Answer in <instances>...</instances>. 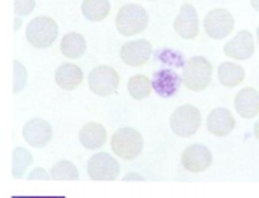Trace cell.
<instances>
[{
  "label": "cell",
  "mask_w": 259,
  "mask_h": 198,
  "mask_svg": "<svg viewBox=\"0 0 259 198\" xmlns=\"http://www.w3.org/2000/svg\"><path fill=\"white\" fill-rule=\"evenodd\" d=\"M147 25H149L147 11L139 4H126L117 11L116 28L119 30L121 35L132 37L142 33L147 28Z\"/></svg>",
  "instance_id": "cell-1"
},
{
  "label": "cell",
  "mask_w": 259,
  "mask_h": 198,
  "mask_svg": "<svg viewBox=\"0 0 259 198\" xmlns=\"http://www.w3.org/2000/svg\"><path fill=\"white\" fill-rule=\"evenodd\" d=\"M182 83L191 91H203L212 83V65L203 56L189 58L182 70Z\"/></svg>",
  "instance_id": "cell-2"
},
{
  "label": "cell",
  "mask_w": 259,
  "mask_h": 198,
  "mask_svg": "<svg viewBox=\"0 0 259 198\" xmlns=\"http://www.w3.org/2000/svg\"><path fill=\"white\" fill-rule=\"evenodd\" d=\"M112 151L123 160H135L144 149V139L135 128L123 127L114 132L110 139Z\"/></svg>",
  "instance_id": "cell-3"
},
{
  "label": "cell",
  "mask_w": 259,
  "mask_h": 198,
  "mask_svg": "<svg viewBox=\"0 0 259 198\" xmlns=\"http://www.w3.org/2000/svg\"><path fill=\"white\" fill-rule=\"evenodd\" d=\"M58 37V25L53 18L39 16L26 26V41L37 49L51 48Z\"/></svg>",
  "instance_id": "cell-4"
},
{
  "label": "cell",
  "mask_w": 259,
  "mask_h": 198,
  "mask_svg": "<svg viewBox=\"0 0 259 198\" xmlns=\"http://www.w3.org/2000/svg\"><path fill=\"white\" fill-rule=\"evenodd\" d=\"M119 72L107 65L95 67L90 72V77H88L90 90L98 97H109V95L116 93L117 88H119Z\"/></svg>",
  "instance_id": "cell-5"
},
{
  "label": "cell",
  "mask_w": 259,
  "mask_h": 198,
  "mask_svg": "<svg viewBox=\"0 0 259 198\" xmlns=\"http://www.w3.org/2000/svg\"><path fill=\"white\" fill-rule=\"evenodd\" d=\"M201 125L200 110L194 105H181L174 110L172 117H170V128L175 135L179 137H191L198 130Z\"/></svg>",
  "instance_id": "cell-6"
},
{
  "label": "cell",
  "mask_w": 259,
  "mask_h": 198,
  "mask_svg": "<svg viewBox=\"0 0 259 198\" xmlns=\"http://www.w3.org/2000/svg\"><path fill=\"white\" fill-rule=\"evenodd\" d=\"M119 170V162L109 153H97L88 162V176L93 181H116Z\"/></svg>",
  "instance_id": "cell-7"
},
{
  "label": "cell",
  "mask_w": 259,
  "mask_h": 198,
  "mask_svg": "<svg viewBox=\"0 0 259 198\" xmlns=\"http://www.w3.org/2000/svg\"><path fill=\"white\" fill-rule=\"evenodd\" d=\"M235 26V20L231 16L230 11L226 9H212L210 13L205 16L203 28L205 33L212 39H224L231 33Z\"/></svg>",
  "instance_id": "cell-8"
},
{
  "label": "cell",
  "mask_w": 259,
  "mask_h": 198,
  "mask_svg": "<svg viewBox=\"0 0 259 198\" xmlns=\"http://www.w3.org/2000/svg\"><path fill=\"white\" fill-rule=\"evenodd\" d=\"M181 163L188 172L200 174L205 172L212 165V153L203 144H191L184 149Z\"/></svg>",
  "instance_id": "cell-9"
},
{
  "label": "cell",
  "mask_w": 259,
  "mask_h": 198,
  "mask_svg": "<svg viewBox=\"0 0 259 198\" xmlns=\"http://www.w3.org/2000/svg\"><path fill=\"white\" fill-rule=\"evenodd\" d=\"M174 28L182 39H196L200 33V20L193 4H182L177 18L174 21Z\"/></svg>",
  "instance_id": "cell-10"
},
{
  "label": "cell",
  "mask_w": 259,
  "mask_h": 198,
  "mask_svg": "<svg viewBox=\"0 0 259 198\" xmlns=\"http://www.w3.org/2000/svg\"><path fill=\"white\" fill-rule=\"evenodd\" d=\"M23 137L32 147H46L53 139V127L46 120L33 117L28 120L23 127Z\"/></svg>",
  "instance_id": "cell-11"
},
{
  "label": "cell",
  "mask_w": 259,
  "mask_h": 198,
  "mask_svg": "<svg viewBox=\"0 0 259 198\" xmlns=\"http://www.w3.org/2000/svg\"><path fill=\"white\" fill-rule=\"evenodd\" d=\"M152 55V46L149 41L139 39L123 44L121 48V60L130 67H142Z\"/></svg>",
  "instance_id": "cell-12"
},
{
  "label": "cell",
  "mask_w": 259,
  "mask_h": 198,
  "mask_svg": "<svg viewBox=\"0 0 259 198\" xmlns=\"http://www.w3.org/2000/svg\"><path fill=\"white\" fill-rule=\"evenodd\" d=\"M223 51L228 58L249 60L250 56L254 55V39H252V35H250V32H247V30H240L230 43L224 44Z\"/></svg>",
  "instance_id": "cell-13"
},
{
  "label": "cell",
  "mask_w": 259,
  "mask_h": 198,
  "mask_svg": "<svg viewBox=\"0 0 259 198\" xmlns=\"http://www.w3.org/2000/svg\"><path fill=\"white\" fill-rule=\"evenodd\" d=\"M207 128L212 135L215 137H226L233 132L235 128V117L233 114L224 107L212 109L207 117Z\"/></svg>",
  "instance_id": "cell-14"
},
{
  "label": "cell",
  "mask_w": 259,
  "mask_h": 198,
  "mask_svg": "<svg viewBox=\"0 0 259 198\" xmlns=\"http://www.w3.org/2000/svg\"><path fill=\"white\" fill-rule=\"evenodd\" d=\"M235 109L245 120L256 117L259 114V91L250 86L240 90L235 97Z\"/></svg>",
  "instance_id": "cell-15"
},
{
  "label": "cell",
  "mask_w": 259,
  "mask_h": 198,
  "mask_svg": "<svg viewBox=\"0 0 259 198\" xmlns=\"http://www.w3.org/2000/svg\"><path fill=\"white\" fill-rule=\"evenodd\" d=\"M152 83V90L163 98H170L177 93L179 85H181V79L175 72L168 70V68H163V70L154 72L151 79Z\"/></svg>",
  "instance_id": "cell-16"
},
{
  "label": "cell",
  "mask_w": 259,
  "mask_h": 198,
  "mask_svg": "<svg viewBox=\"0 0 259 198\" xmlns=\"http://www.w3.org/2000/svg\"><path fill=\"white\" fill-rule=\"evenodd\" d=\"M55 81L65 91L79 88L82 83V70L75 63H62L55 72Z\"/></svg>",
  "instance_id": "cell-17"
},
{
  "label": "cell",
  "mask_w": 259,
  "mask_h": 198,
  "mask_svg": "<svg viewBox=\"0 0 259 198\" xmlns=\"http://www.w3.org/2000/svg\"><path fill=\"white\" fill-rule=\"evenodd\" d=\"M79 142L86 149H100L107 142V130L100 123H88L79 132Z\"/></svg>",
  "instance_id": "cell-18"
},
{
  "label": "cell",
  "mask_w": 259,
  "mask_h": 198,
  "mask_svg": "<svg viewBox=\"0 0 259 198\" xmlns=\"http://www.w3.org/2000/svg\"><path fill=\"white\" fill-rule=\"evenodd\" d=\"M217 77H219L221 85L226 88H235V86L242 85L245 79V70L238 63L224 62L217 67Z\"/></svg>",
  "instance_id": "cell-19"
},
{
  "label": "cell",
  "mask_w": 259,
  "mask_h": 198,
  "mask_svg": "<svg viewBox=\"0 0 259 198\" xmlns=\"http://www.w3.org/2000/svg\"><path fill=\"white\" fill-rule=\"evenodd\" d=\"M60 49H62L65 58H72L77 60L81 58L86 53V41L81 33L77 32H70L62 39V44H60Z\"/></svg>",
  "instance_id": "cell-20"
},
{
  "label": "cell",
  "mask_w": 259,
  "mask_h": 198,
  "mask_svg": "<svg viewBox=\"0 0 259 198\" xmlns=\"http://www.w3.org/2000/svg\"><path fill=\"white\" fill-rule=\"evenodd\" d=\"M81 11L86 20L104 21L110 13V2L109 0H84Z\"/></svg>",
  "instance_id": "cell-21"
},
{
  "label": "cell",
  "mask_w": 259,
  "mask_h": 198,
  "mask_svg": "<svg viewBox=\"0 0 259 198\" xmlns=\"http://www.w3.org/2000/svg\"><path fill=\"white\" fill-rule=\"evenodd\" d=\"M152 83L147 75L137 74L128 79V93L133 97V100H144L151 95Z\"/></svg>",
  "instance_id": "cell-22"
},
{
  "label": "cell",
  "mask_w": 259,
  "mask_h": 198,
  "mask_svg": "<svg viewBox=\"0 0 259 198\" xmlns=\"http://www.w3.org/2000/svg\"><path fill=\"white\" fill-rule=\"evenodd\" d=\"M32 154L25 147H14L13 151V177L21 179L25 177L28 167L32 165Z\"/></svg>",
  "instance_id": "cell-23"
},
{
  "label": "cell",
  "mask_w": 259,
  "mask_h": 198,
  "mask_svg": "<svg viewBox=\"0 0 259 198\" xmlns=\"http://www.w3.org/2000/svg\"><path fill=\"white\" fill-rule=\"evenodd\" d=\"M51 179H55V181H77L79 170L68 160H60L51 169Z\"/></svg>",
  "instance_id": "cell-24"
},
{
  "label": "cell",
  "mask_w": 259,
  "mask_h": 198,
  "mask_svg": "<svg viewBox=\"0 0 259 198\" xmlns=\"http://www.w3.org/2000/svg\"><path fill=\"white\" fill-rule=\"evenodd\" d=\"M25 86H26V68L20 60H14L13 62V91L14 93H20Z\"/></svg>",
  "instance_id": "cell-25"
},
{
  "label": "cell",
  "mask_w": 259,
  "mask_h": 198,
  "mask_svg": "<svg viewBox=\"0 0 259 198\" xmlns=\"http://www.w3.org/2000/svg\"><path fill=\"white\" fill-rule=\"evenodd\" d=\"M158 58H159V62L168 63V65H175V67H184L186 65L182 55L181 53H175L174 49H163V51H159Z\"/></svg>",
  "instance_id": "cell-26"
},
{
  "label": "cell",
  "mask_w": 259,
  "mask_h": 198,
  "mask_svg": "<svg viewBox=\"0 0 259 198\" xmlns=\"http://www.w3.org/2000/svg\"><path fill=\"white\" fill-rule=\"evenodd\" d=\"M35 9V0H14V13L16 16H28Z\"/></svg>",
  "instance_id": "cell-27"
},
{
  "label": "cell",
  "mask_w": 259,
  "mask_h": 198,
  "mask_svg": "<svg viewBox=\"0 0 259 198\" xmlns=\"http://www.w3.org/2000/svg\"><path fill=\"white\" fill-rule=\"evenodd\" d=\"M49 177H51V174L46 172L42 167H35V169H33L32 172L28 174L30 181H48Z\"/></svg>",
  "instance_id": "cell-28"
},
{
  "label": "cell",
  "mask_w": 259,
  "mask_h": 198,
  "mask_svg": "<svg viewBox=\"0 0 259 198\" xmlns=\"http://www.w3.org/2000/svg\"><path fill=\"white\" fill-rule=\"evenodd\" d=\"M126 181H144V176H140V174H128V176H124Z\"/></svg>",
  "instance_id": "cell-29"
},
{
  "label": "cell",
  "mask_w": 259,
  "mask_h": 198,
  "mask_svg": "<svg viewBox=\"0 0 259 198\" xmlns=\"http://www.w3.org/2000/svg\"><path fill=\"white\" fill-rule=\"evenodd\" d=\"M254 135H256V139L259 140V120H257V123L254 125Z\"/></svg>",
  "instance_id": "cell-30"
},
{
  "label": "cell",
  "mask_w": 259,
  "mask_h": 198,
  "mask_svg": "<svg viewBox=\"0 0 259 198\" xmlns=\"http://www.w3.org/2000/svg\"><path fill=\"white\" fill-rule=\"evenodd\" d=\"M250 6H252L254 9H256L257 13H259V0H250Z\"/></svg>",
  "instance_id": "cell-31"
},
{
  "label": "cell",
  "mask_w": 259,
  "mask_h": 198,
  "mask_svg": "<svg viewBox=\"0 0 259 198\" xmlns=\"http://www.w3.org/2000/svg\"><path fill=\"white\" fill-rule=\"evenodd\" d=\"M20 23H21V21H20V16H18V18H16V23H14V32H16L18 28H20Z\"/></svg>",
  "instance_id": "cell-32"
},
{
  "label": "cell",
  "mask_w": 259,
  "mask_h": 198,
  "mask_svg": "<svg viewBox=\"0 0 259 198\" xmlns=\"http://www.w3.org/2000/svg\"><path fill=\"white\" fill-rule=\"evenodd\" d=\"M257 44H259V26H257Z\"/></svg>",
  "instance_id": "cell-33"
}]
</instances>
